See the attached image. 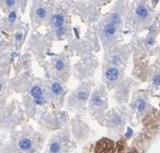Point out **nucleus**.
<instances>
[{
    "label": "nucleus",
    "mask_w": 160,
    "mask_h": 153,
    "mask_svg": "<svg viewBox=\"0 0 160 153\" xmlns=\"http://www.w3.org/2000/svg\"><path fill=\"white\" fill-rule=\"evenodd\" d=\"M50 92L53 96H55V97H60V96H62L63 92H64V88H63L62 84L58 83V82H56V81H54L51 83V85H50Z\"/></svg>",
    "instance_id": "9b49d317"
},
{
    "label": "nucleus",
    "mask_w": 160,
    "mask_h": 153,
    "mask_svg": "<svg viewBox=\"0 0 160 153\" xmlns=\"http://www.w3.org/2000/svg\"><path fill=\"white\" fill-rule=\"evenodd\" d=\"M117 32V25L114 24V23H107L106 25L103 27V35H104V37H106V38H112V37L116 35Z\"/></svg>",
    "instance_id": "9d476101"
},
{
    "label": "nucleus",
    "mask_w": 160,
    "mask_h": 153,
    "mask_svg": "<svg viewBox=\"0 0 160 153\" xmlns=\"http://www.w3.org/2000/svg\"><path fill=\"white\" fill-rule=\"evenodd\" d=\"M36 15L38 16L39 18H44L47 16V10L43 8V7H39V8L36 9Z\"/></svg>",
    "instance_id": "2eb2a0df"
},
{
    "label": "nucleus",
    "mask_w": 160,
    "mask_h": 153,
    "mask_svg": "<svg viewBox=\"0 0 160 153\" xmlns=\"http://www.w3.org/2000/svg\"><path fill=\"white\" fill-rule=\"evenodd\" d=\"M15 4V0H6V6L8 8H12Z\"/></svg>",
    "instance_id": "aec40b11"
},
{
    "label": "nucleus",
    "mask_w": 160,
    "mask_h": 153,
    "mask_svg": "<svg viewBox=\"0 0 160 153\" xmlns=\"http://www.w3.org/2000/svg\"><path fill=\"white\" fill-rule=\"evenodd\" d=\"M29 94L36 105H44L46 103V97H44L43 89H42L41 85H39V84L32 85V88L29 91Z\"/></svg>",
    "instance_id": "0eeeda50"
},
{
    "label": "nucleus",
    "mask_w": 160,
    "mask_h": 153,
    "mask_svg": "<svg viewBox=\"0 0 160 153\" xmlns=\"http://www.w3.org/2000/svg\"><path fill=\"white\" fill-rule=\"evenodd\" d=\"M120 21H121V16H120V14L119 13H112V14H110V16H109V22L110 23H114V24H119L120 23Z\"/></svg>",
    "instance_id": "4468645a"
},
{
    "label": "nucleus",
    "mask_w": 160,
    "mask_h": 153,
    "mask_svg": "<svg viewBox=\"0 0 160 153\" xmlns=\"http://www.w3.org/2000/svg\"><path fill=\"white\" fill-rule=\"evenodd\" d=\"M66 32H67V29L65 28V26H63V27L58 28V29H56V36H58V37H63V36H65V35H66Z\"/></svg>",
    "instance_id": "f3484780"
},
{
    "label": "nucleus",
    "mask_w": 160,
    "mask_h": 153,
    "mask_svg": "<svg viewBox=\"0 0 160 153\" xmlns=\"http://www.w3.org/2000/svg\"><path fill=\"white\" fill-rule=\"evenodd\" d=\"M133 107L135 108L136 113L138 115H143L146 112L147 108H148V103H147V99L145 96H138L134 100V105Z\"/></svg>",
    "instance_id": "6e6552de"
},
{
    "label": "nucleus",
    "mask_w": 160,
    "mask_h": 153,
    "mask_svg": "<svg viewBox=\"0 0 160 153\" xmlns=\"http://www.w3.org/2000/svg\"><path fill=\"white\" fill-rule=\"evenodd\" d=\"M104 77L105 80L107 81V83H115L120 79L121 77V70L118 66H108V67L105 68V71H104Z\"/></svg>",
    "instance_id": "39448f33"
},
{
    "label": "nucleus",
    "mask_w": 160,
    "mask_h": 153,
    "mask_svg": "<svg viewBox=\"0 0 160 153\" xmlns=\"http://www.w3.org/2000/svg\"><path fill=\"white\" fill-rule=\"evenodd\" d=\"M124 123H126V117L121 112H118L116 110L106 117V125L116 131H121L123 129L122 127Z\"/></svg>",
    "instance_id": "7ed1b4c3"
},
{
    "label": "nucleus",
    "mask_w": 160,
    "mask_h": 153,
    "mask_svg": "<svg viewBox=\"0 0 160 153\" xmlns=\"http://www.w3.org/2000/svg\"><path fill=\"white\" fill-rule=\"evenodd\" d=\"M135 15L136 18L140 20L141 22H144L146 21L148 17H149V11H148V8L145 4H138L135 9Z\"/></svg>",
    "instance_id": "1a4fd4ad"
},
{
    "label": "nucleus",
    "mask_w": 160,
    "mask_h": 153,
    "mask_svg": "<svg viewBox=\"0 0 160 153\" xmlns=\"http://www.w3.org/2000/svg\"><path fill=\"white\" fill-rule=\"evenodd\" d=\"M53 67L54 69L56 70V71H63V70L65 69V63L63 60H61V58H58V60H55L53 63Z\"/></svg>",
    "instance_id": "ddd939ff"
},
{
    "label": "nucleus",
    "mask_w": 160,
    "mask_h": 153,
    "mask_svg": "<svg viewBox=\"0 0 160 153\" xmlns=\"http://www.w3.org/2000/svg\"><path fill=\"white\" fill-rule=\"evenodd\" d=\"M22 39H23V32L22 31H18L15 34V40H16V42H18V43H20V42L22 41Z\"/></svg>",
    "instance_id": "6ab92c4d"
},
{
    "label": "nucleus",
    "mask_w": 160,
    "mask_h": 153,
    "mask_svg": "<svg viewBox=\"0 0 160 153\" xmlns=\"http://www.w3.org/2000/svg\"><path fill=\"white\" fill-rule=\"evenodd\" d=\"M152 84L155 86H160V74H156L152 78Z\"/></svg>",
    "instance_id": "a211bd4d"
},
{
    "label": "nucleus",
    "mask_w": 160,
    "mask_h": 153,
    "mask_svg": "<svg viewBox=\"0 0 160 153\" xmlns=\"http://www.w3.org/2000/svg\"><path fill=\"white\" fill-rule=\"evenodd\" d=\"M107 107L106 95L102 89H96L93 92L90 98V112L92 114L102 113Z\"/></svg>",
    "instance_id": "f257e3e1"
},
{
    "label": "nucleus",
    "mask_w": 160,
    "mask_h": 153,
    "mask_svg": "<svg viewBox=\"0 0 160 153\" xmlns=\"http://www.w3.org/2000/svg\"><path fill=\"white\" fill-rule=\"evenodd\" d=\"M72 94H74V95L72 96V103L75 106H81V105H84V103L88 100L90 92H89V88H80Z\"/></svg>",
    "instance_id": "423d86ee"
},
{
    "label": "nucleus",
    "mask_w": 160,
    "mask_h": 153,
    "mask_svg": "<svg viewBox=\"0 0 160 153\" xmlns=\"http://www.w3.org/2000/svg\"><path fill=\"white\" fill-rule=\"evenodd\" d=\"M69 140L67 133H62L54 137L49 141L48 148H47L46 153H65L66 145Z\"/></svg>",
    "instance_id": "f03ea898"
},
{
    "label": "nucleus",
    "mask_w": 160,
    "mask_h": 153,
    "mask_svg": "<svg viewBox=\"0 0 160 153\" xmlns=\"http://www.w3.org/2000/svg\"><path fill=\"white\" fill-rule=\"evenodd\" d=\"M51 22H52V25L53 27H55L56 29L58 28H61L64 26V23H65V18H64V15L61 13H56L54 14L52 16V20H51Z\"/></svg>",
    "instance_id": "f8f14e48"
},
{
    "label": "nucleus",
    "mask_w": 160,
    "mask_h": 153,
    "mask_svg": "<svg viewBox=\"0 0 160 153\" xmlns=\"http://www.w3.org/2000/svg\"><path fill=\"white\" fill-rule=\"evenodd\" d=\"M16 18H18V13H16L15 11H11L8 15V22L10 23V24H13V23H15Z\"/></svg>",
    "instance_id": "dca6fc26"
},
{
    "label": "nucleus",
    "mask_w": 160,
    "mask_h": 153,
    "mask_svg": "<svg viewBox=\"0 0 160 153\" xmlns=\"http://www.w3.org/2000/svg\"><path fill=\"white\" fill-rule=\"evenodd\" d=\"M36 142L34 138L28 135H23L16 140V148L22 153H34L36 150Z\"/></svg>",
    "instance_id": "20e7f679"
}]
</instances>
